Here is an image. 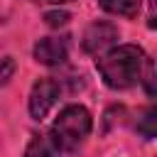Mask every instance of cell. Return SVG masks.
I'll use <instances>...</instances> for the list:
<instances>
[{
	"label": "cell",
	"instance_id": "cell-1",
	"mask_svg": "<svg viewBox=\"0 0 157 157\" xmlns=\"http://www.w3.org/2000/svg\"><path fill=\"white\" fill-rule=\"evenodd\" d=\"M96 66H98L105 86L123 91L140 81L142 66H145V52L135 44H120V47L108 49L96 61Z\"/></svg>",
	"mask_w": 157,
	"mask_h": 157
},
{
	"label": "cell",
	"instance_id": "cell-2",
	"mask_svg": "<svg viewBox=\"0 0 157 157\" xmlns=\"http://www.w3.org/2000/svg\"><path fill=\"white\" fill-rule=\"evenodd\" d=\"M49 132L61 147V152H74L91 132V113L83 105H66L56 115Z\"/></svg>",
	"mask_w": 157,
	"mask_h": 157
},
{
	"label": "cell",
	"instance_id": "cell-3",
	"mask_svg": "<svg viewBox=\"0 0 157 157\" xmlns=\"http://www.w3.org/2000/svg\"><path fill=\"white\" fill-rule=\"evenodd\" d=\"M59 93H61V88L54 78H39L32 86V93H29V115L34 120L47 118V113L56 105Z\"/></svg>",
	"mask_w": 157,
	"mask_h": 157
},
{
	"label": "cell",
	"instance_id": "cell-4",
	"mask_svg": "<svg viewBox=\"0 0 157 157\" xmlns=\"http://www.w3.org/2000/svg\"><path fill=\"white\" fill-rule=\"evenodd\" d=\"M118 37H120V32H118L115 25H110V22H93L83 32V42L81 44H83V49L88 54H101V52L110 49L118 42Z\"/></svg>",
	"mask_w": 157,
	"mask_h": 157
},
{
	"label": "cell",
	"instance_id": "cell-5",
	"mask_svg": "<svg viewBox=\"0 0 157 157\" xmlns=\"http://www.w3.org/2000/svg\"><path fill=\"white\" fill-rule=\"evenodd\" d=\"M69 56V44L61 37H44L34 44V59L44 66H59Z\"/></svg>",
	"mask_w": 157,
	"mask_h": 157
},
{
	"label": "cell",
	"instance_id": "cell-6",
	"mask_svg": "<svg viewBox=\"0 0 157 157\" xmlns=\"http://www.w3.org/2000/svg\"><path fill=\"white\" fill-rule=\"evenodd\" d=\"M61 147L56 145V140L52 137V132H42L34 135L25 150V157H61Z\"/></svg>",
	"mask_w": 157,
	"mask_h": 157
},
{
	"label": "cell",
	"instance_id": "cell-7",
	"mask_svg": "<svg viewBox=\"0 0 157 157\" xmlns=\"http://www.w3.org/2000/svg\"><path fill=\"white\" fill-rule=\"evenodd\" d=\"M98 5L110 12V15H120V17H132L137 15L142 0H98Z\"/></svg>",
	"mask_w": 157,
	"mask_h": 157
},
{
	"label": "cell",
	"instance_id": "cell-8",
	"mask_svg": "<svg viewBox=\"0 0 157 157\" xmlns=\"http://www.w3.org/2000/svg\"><path fill=\"white\" fill-rule=\"evenodd\" d=\"M155 120H157V110L150 108V110L142 115L140 125H137V130H140V135H142L145 140H152V137H155Z\"/></svg>",
	"mask_w": 157,
	"mask_h": 157
},
{
	"label": "cell",
	"instance_id": "cell-9",
	"mask_svg": "<svg viewBox=\"0 0 157 157\" xmlns=\"http://www.w3.org/2000/svg\"><path fill=\"white\" fill-rule=\"evenodd\" d=\"M44 20H47V25L49 27H64L66 22H69V12H47L44 15Z\"/></svg>",
	"mask_w": 157,
	"mask_h": 157
},
{
	"label": "cell",
	"instance_id": "cell-10",
	"mask_svg": "<svg viewBox=\"0 0 157 157\" xmlns=\"http://www.w3.org/2000/svg\"><path fill=\"white\" fill-rule=\"evenodd\" d=\"M12 69H15V61H12L10 56H5V59H2V66H0V83H5V81L10 78Z\"/></svg>",
	"mask_w": 157,
	"mask_h": 157
},
{
	"label": "cell",
	"instance_id": "cell-11",
	"mask_svg": "<svg viewBox=\"0 0 157 157\" xmlns=\"http://www.w3.org/2000/svg\"><path fill=\"white\" fill-rule=\"evenodd\" d=\"M49 2H54V5H64V2H71V0H49Z\"/></svg>",
	"mask_w": 157,
	"mask_h": 157
}]
</instances>
